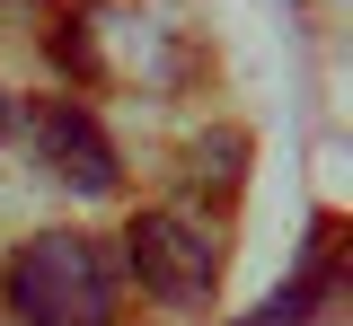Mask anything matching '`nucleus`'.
I'll return each instance as SVG.
<instances>
[{
	"mask_svg": "<svg viewBox=\"0 0 353 326\" xmlns=\"http://www.w3.org/2000/svg\"><path fill=\"white\" fill-rule=\"evenodd\" d=\"M0 291H9V309L27 326H115L124 318L115 256H106V238H88V230H36L9 256Z\"/></svg>",
	"mask_w": 353,
	"mask_h": 326,
	"instance_id": "obj_1",
	"label": "nucleus"
},
{
	"mask_svg": "<svg viewBox=\"0 0 353 326\" xmlns=\"http://www.w3.org/2000/svg\"><path fill=\"white\" fill-rule=\"evenodd\" d=\"M124 265L159 309H212L221 291V230L203 212H141L124 230Z\"/></svg>",
	"mask_w": 353,
	"mask_h": 326,
	"instance_id": "obj_2",
	"label": "nucleus"
},
{
	"mask_svg": "<svg viewBox=\"0 0 353 326\" xmlns=\"http://www.w3.org/2000/svg\"><path fill=\"white\" fill-rule=\"evenodd\" d=\"M27 141H36V168L53 186H71V194H115L124 186L115 141H106V124L88 115L80 97H44L36 115H27Z\"/></svg>",
	"mask_w": 353,
	"mask_h": 326,
	"instance_id": "obj_3",
	"label": "nucleus"
},
{
	"mask_svg": "<svg viewBox=\"0 0 353 326\" xmlns=\"http://www.w3.org/2000/svg\"><path fill=\"white\" fill-rule=\"evenodd\" d=\"M345 291H353V274H345V221H318V230H309L301 282H283L274 300H256L248 318H230V326H327L336 309H345Z\"/></svg>",
	"mask_w": 353,
	"mask_h": 326,
	"instance_id": "obj_4",
	"label": "nucleus"
},
{
	"mask_svg": "<svg viewBox=\"0 0 353 326\" xmlns=\"http://www.w3.org/2000/svg\"><path fill=\"white\" fill-rule=\"evenodd\" d=\"M9 115H18V106H9V89H0V141H9Z\"/></svg>",
	"mask_w": 353,
	"mask_h": 326,
	"instance_id": "obj_5",
	"label": "nucleus"
}]
</instances>
